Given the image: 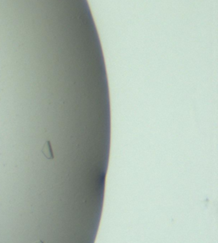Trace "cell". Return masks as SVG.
<instances>
[{"label":"cell","instance_id":"cell-1","mask_svg":"<svg viewBox=\"0 0 218 243\" xmlns=\"http://www.w3.org/2000/svg\"><path fill=\"white\" fill-rule=\"evenodd\" d=\"M42 153L45 155V156L47 159H50V160L54 159V154H53L52 148H51L50 143L49 141L45 142V146H43V149H42Z\"/></svg>","mask_w":218,"mask_h":243},{"label":"cell","instance_id":"cell-2","mask_svg":"<svg viewBox=\"0 0 218 243\" xmlns=\"http://www.w3.org/2000/svg\"><path fill=\"white\" fill-rule=\"evenodd\" d=\"M34 243H44V241H42V240H38V241L35 242Z\"/></svg>","mask_w":218,"mask_h":243}]
</instances>
